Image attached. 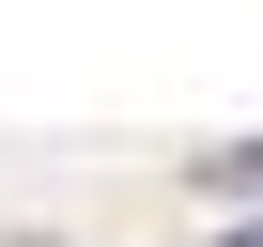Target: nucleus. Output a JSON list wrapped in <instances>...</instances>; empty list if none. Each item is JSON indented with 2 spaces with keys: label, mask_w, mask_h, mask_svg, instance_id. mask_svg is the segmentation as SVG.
<instances>
[{
  "label": "nucleus",
  "mask_w": 263,
  "mask_h": 247,
  "mask_svg": "<svg viewBox=\"0 0 263 247\" xmlns=\"http://www.w3.org/2000/svg\"><path fill=\"white\" fill-rule=\"evenodd\" d=\"M217 247H263V216H232V232H217Z\"/></svg>",
  "instance_id": "1"
}]
</instances>
